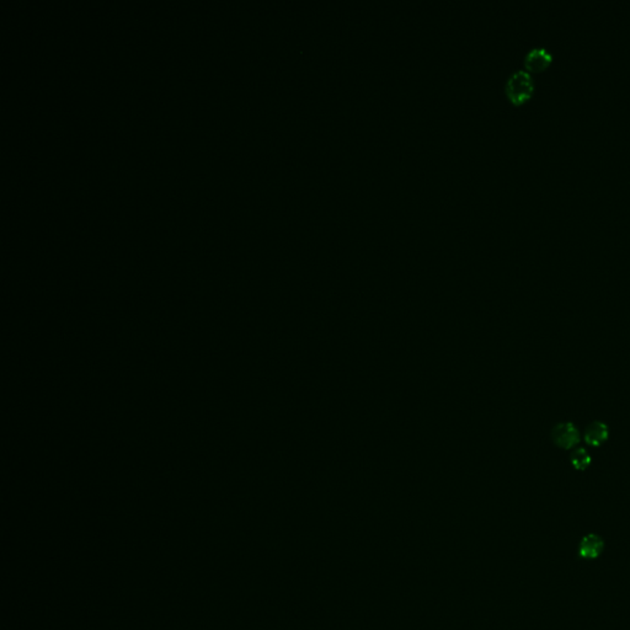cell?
<instances>
[{
  "label": "cell",
  "instance_id": "cell-2",
  "mask_svg": "<svg viewBox=\"0 0 630 630\" xmlns=\"http://www.w3.org/2000/svg\"><path fill=\"white\" fill-rule=\"evenodd\" d=\"M550 437L555 446L563 449H571L580 443V432L573 422H560L554 426Z\"/></svg>",
  "mask_w": 630,
  "mask_h": 630
},
{
  "label": "cell",
  "instance_id": "cell-6",
  "mask_svg": "<svg viewBox=\"0 0 630 630\" xmlns=\"http://www.w3.org/2000/svg\"><path fill=\"white\" fill-rule=\"evenodd\" d=\"M591 462V454L588 453L586 448H575L570 454V463L576 470H586Z\"/></svg>",
  "mask_w": 630,
  "mask_h": 630
},
{
  "label": "cell",
  "instance_id": "cell-5",
  "mask_svg": "<svg viewBox=\"0 0 630 630\" xmlns=\"http://www.w3.org/2000/svg\"><path fill=\"white\" fill-rule=\"evenodd\" d=\"M609 426L602 421H593L590 425H587L584 433V440L588 446L600 447L609 440Z\"/></svg>",
  "mask_w": 630,
  "mask_h": 630
},
{
  "label": "cell",
  "instance_id": "cell-4",
  "mask_svg": "<svg viewBox=\"0 0 630 630\" xmlns=\"http://www.w3.org/2000/svg\"><path fill=\"white\" fill-rule=\"evenodd\" d=\"M604 550V541L596 533H588L581 538L577 555L582 560H595L600 558Z\"/></svg>",
  "mask_w": 630,
  "mask_h": 630
},
{
  "label": "cell",
  "instance_id": "cell-1",
  "mask_svg": "<svg viewBox=\"0 0 630 630\" xmlns=\"http://www.w3.org/2000/svg\"><path fill=\"white\" fill-rule=\"evenodd\" d=\"M536 84L531 73L517 69L510 74L505 83V94L511 104L521 106L532 99L534 94Z\"/></svg>",
  "mask_w": 630,
  "mask_h": 630
},
{
  "label": "cell",
  "instance_id": "cell-3",
  "mask_svg": "<svg viewBox=\"0 0 630 630\" xmlns=\"http://www.w3.org/2000/svg\"><path fill=\"white\" fill-rule=\"evenodd\" d=\"M553 58V53L547 47L537 46L525 53L523 64L527 72L541 73L552 64Z\"/></svg>",
  "mask_w": 630,
  "mask_h": 630
}]
</instances>
